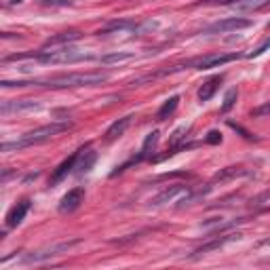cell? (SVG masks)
Returning a JSON list of instances; mask_svg holds the SVG:
<instances>
[{"instance_id":"obj_1","label":"cell","mask_w":270,"mask_h":270,"mask_svg":"<svg viewBox=\"0 0 270 270\" xmlns=\"http://www.w3.org/2000/svg\"><path fill=\"white\" fill-rule=\"evenodd\" d=\"M108 81L106 74L97 72H72V74H59L47 81H32L36 87H51V89H78V87H97Z\"/></svg>"},{"instance_id":"obj_2","label":"cell","mask_w":270,"mask_h":270,"mask_svg":"<svg viewBox=\"0 0 270 270\" xmlns=\"http://www.w3.org/2000/svg\"><path fill=\"white\" fill-rule=\"evenodd\" d=\"M68 127H70L68 123H51V125L38 127V129H34V131L24 133L19 139H15V142H5L3 152H13V150H24V148H30V146H38L43 142H49L53 135L66 131Z\"/></svg>"},{"instance_id":"obj_3","label":"cell","mask_w":270,"mask_h":270,"mask_svg":"<svg viewBox=\"0 0 270 270\" xmlns=\"http://www.w3.org/2000/svg\"><path fill=\"white\" fill-rule=\"evenodd\" d=\"M34 59L41 64H51V66H59V64H76V62H91L95 59L91 53H85L81 49H72V47H64L59 51H41L34 53Z\"/></svg>"},{"instance_id":"obj_4","label":"cell","mask_w":270,"mask_h":270,"mask_svg":"<svg viewBox=\"0 0 270 270\" xmlns=\"http://www.w3.org/2000/svg\"><path fill=\"white\" fill-rule=\"evenodd\" d=\"M238 59L236 53H217V55H205V57H198V59H192V62H186L182 66H175L171 72H177L182 68H194V70H211V68H219L228 62H234ZM169 72V74H171Z\"/></svg>"},{"instance_id":"obj_5","label":"cell","mask_w":270,"mask_h":270,"mask_svg":"<svg viewBox=\"0 0 270 270\" xmlns=\"http://www.w3.org/2000/svg\"><path fill=\"white\" fill-rule=\"evenodd\" d=\"M251 26V19H245V17H228L222 19V22H215L211 26L203 28L201 34H226V32H236V30H245Z\"/></svg>"},{"instance_id":"obj_6","label":"cell","mask_w":270,"mask_h":270,"mask_svg":"<svg viewBox=\"0 0 270 270\" xmlns=\"http://www.w3.org/2000/svg\"><path fill=\"white\" fill-rule=\"evenodd\" d=\"M74 245H78V241H68V243H57V245H51V247H45L41 251H32L24 257V264H38V262H47L64 251H70Z\"/></svg>"},{"instance_id":"obj_7","label":"cell","mask_w":270,"mask_h":270,"mask_svg":"<svg viewBox=\"0 0 270 270\" xmlns=\"http://www.w3.org/2000/svg\"><path fill=\"white\" fill-rule=\"evenodd\" d=\"M85 201V188H72L68 190V192L62 196V201H59V213H72L76 211L78 207L83 205Z\"/></svg>"},{"instance_id":"obj_8","label":"cell","mask_w":270,"mask_h":270,"mask_svg":"<svg viewBox=\"0 0 270 270\" xmlns=\"http://www.w3.org/2000/svg\"><path fill=\"white\" fill-rule=\"evenodd\" d=\"M81 152H83V148H81V150H76L74 154H70V156L66 158V161H64V163L59 165V167L55 169V171H53L51 179H49V184H51V186H55V184H59V182H62V179H64L68 173H72L74 169H76V163H78V156H81Z\"/></svg>"},{"instance_id":"obj_9","label":"cell","mask_w":270,"mask_h":270,"mask_svg":"<svg viewBox=\"0 0 270 270\" xmlns=\"http://www.w3.org/2000/svg\"><path fill=\"white\" fill-rule=\"evenodd\" d=\"M36 108L38 102H34V99H7L0 106V112H3V116H9V114L26 112V110H36Z\"/></svg>"},{"instance_id":"obj_10","label":"cell","mask_w":270,"mask_h":270,"mask_svg":"<svg viewBox=\"0 0 270 270\" xmlns=\"http://www.w3.org/2000/svg\"><path fill=\"white\" fill-rule=\"evenodd\" d=\"M186 192H188V188L182 186V184L169 186V188L163 190V192H158L154 198H150V205H152V207H161V205H165V203H173L177 194H186Z\"/></svg>"},{"instance_id":"obj_11","label":"cell","mask_w":270,"mask_h":270,"mask_svg":"<svg viewBox=\"0 0 270 270\" xmlns=\"http://www.w3.org/2000/svg\"><path fill=\"white\" fill-rule=\"evenodd\" d=\"M28 211H30V198H24V201H19V203L11 209V211H9V215H7V226H9V228H17V226L26 219Z\"/></svg>"},{"instance_id":"obj_12","label":"cell","mask_w":270,"mask_h":270,"mask_svg":"<svg viewBox=\"0 0 270 270\" xmlns=\"http://www.w3.org/2000/svg\"><path fill=\"white\" fill-rule=\"evenodd\" d=\"M144 26H139L131 19H118V22H112L108 24L106 28H102L97 34H112V32H139Z\"/></svg>"},{"instance_id":"obj_13","label":"cell","mask_w":270,"mask_h":270,"mask_svg":"<svg viewBox=\"0 0 270 270\" xmlns=\"http://www.w3.org/2000/svg\"><path fill=\"white\" fill-rule=\"evenodd\" d=\"M83 34L78 32V30H70V32H62V34H55L51 38H47L45 41V49L47 47H57V45H70V43H74L78 41Z\"/></svg>"},{"instance_id":"obj_14","label":"cell","mask_w":270,"mask_h":270,"mask_svg":"<svg viewBox=\"0 0 270 270\" xmlns=\"http://www.w3.org/2000/svg\"><path fill=\"white\" fill-rule=\"evenodd\" d=\"M131 118H133V116H123V118H118L116 123L110 125L108 131H106V142H114L116 137H121V135L127 131V127L131 125Z\"/></svg>"},{"instance_id":"obj_15","label":"cell","mask_w":270,"mask_h":270,"mask_svg":"<svg viewBox=\"0 0 270 270\" xmlns=\"http://www.w3.org/2000/svg\"><path fill=\"white\" fill-rule=\"evenodd\" d=\"M222 81H224L222 76H213V78H209V81H205L201 85V89H198V99H201V102H209V99L215 95L217 87L222 85Z\"/></svg>"},{"instance_id":"obj_16","label":"cell","mask_w":270,"mask_h":270,"mask_svg":"<svg viewBox=\"0 0 270 270\" xmlns=\"http://www.w3.org/2000/svg\"><path fill=\"white\" fill-rule=\"evenodd\" d=\"M95 161H97V152H93V150L85 152V146H83V152H81V156H78V163H76L78 173H89L93 169Z\"/></svg>"},{"instance_id":"obj_17","label":"cell","mask_w":270,"mask_h":270,"mask_svg":"<svg viewBox=\"0 0 270 270\" xmlns=\"http://www.w3.org/2000/svg\"><path fill=\"white\" fill-rule=\"evenodd\" d=\"M177 106H179V95H173V97H169L167 102L161 106V110L156 112V121H167L169 116H171L175 110H177Z\"/></svg>"},{"instance_id":"obj_18","label":"cell","mask_w":270,"mask_h":270,"mask_svg":"<svg viewBox=\"0 0 270 270\" xmlns=\"http://www.w3.org/2000/svg\"><path fill=\"white\" fill-rule=\"evenodd\" d=\"M234 236H238V234H226L224 238H215V241L207 243V245H203V247H198L196 251H194V255H203V253H207V251H213V249H219L222 245H226L228 241H232Z\"/></svg>"},{"instance_id":"obj_19","label":"cell","mask_w":270,"mask_h":270,"mask_svg":"<svg viewBox=\"0 0 270 270\" xmlns=\"http://www.w3.org/2000/svg\"><path fill=\"white\" fill-rule=\"evenodd\" d=\"M135 53H127V51H118V53H110V55H102L99 62L102 64H121V62H127V59H133Z\"/></svg>"},{"instance_id":"obj_20","label":"cell","mask_w":270,"mask_h":270,"mask_svg":"<svg viewBox=\"0 0 270 270\" xmlns=\"http://www.w3.org/2000/svg\"><path fill=\"white\" fill-rule=\"evenodd\" d=\"M236 175H247V171L243 167H226L222 169L219 173H215L213 182H224V179H230V177H236Z\"/></svg>"},{"instance_id":"obj_21","label":"cell","mask_w":270,"mask_h":270,"mask_svg":"<svg viewBox=\"0 0 270 270\" xmlns=\"http://www.w3.org/2000/svg\"><path fill=\"white\" fill-rule=\"evenodd\" d=\"M266 7H270V0H247V3L236 5V9H241V11H259Z\"/></svg>"},{"instance_id":"obj_22","label":"cell","mask_w":270,"mask_h":270,"mask_svg":"<svg viewBox=\"0 0 270 270\" xmlns=\"http://www.w3.org/2000/svg\"><path fill=\"white\" fill-rule=\"evenodd\" d=\"M236 97H238V91H236V89H230V91L226 93V97H224L222 112H230V110L234 108V104H236Z\"/></svg>"},{"instance_id":"obj_23","label":"cell","mask_w":270,"mask_h":270,"mask_svg":"<svg viewBox=\"0 0 270 270\" xmlns=\"http://www.w3.org/2000/svg\"><path fill=\"white\" fill-rule=\"evenodd\" d=\"M268 114H270V102H266V104H262V106H257V108L251 110L253 118H262V116H268Z\"/></svg>"},{"instance_id":"obj_24","label":"cell","mask_w":270,"mask_h":270,"mask_svg":"<svg viewBox=\"0 0 270 270\" xmlns=\"http://www.w3.org/2000/svg\"><path fill=\"white\" fill-rule=\"evenodd\" d=\"M268 49H270V38H268V41H264L262 45H259V47L255 49V51H251V53H249L247 57H249V59H253V57H259V55H264V53L268 51Z\"/></svg>"},{"instance_id":"obj_25","label":"cell","mask_w":270,"mask_h":270,"mask_svg":"<svg viewBox=\"0 0 270 270\" xmlns=\"http://www.w3.org/2000/svg\"><path fill=\"white\" fill-rule=\"evenodd\" d=\"M43 7H72V0H41Z\"/></svg>"},{"instance_id":"obj_26","label":"cell","mask_w":270,"mask_h":270,"mask_svg":"<svg viewBox=\"0 0 270 270\" xmlns=\"http://www.w3.org/2000/svg\"><path fill=\"white\" fill-rule=\"evenodd\" d=\"M207 144H222V133L219 131H209L207 137H205Z\"/></svg>"},{"instance_id":"obj_27","label":"cell","mask_w":270,"mask_h":270,"mask_svg":"<svg viewBox=\"0 0 270 270\" xmlns=\"http://www.w3.org/2000/svg\"><path fill=\"white\" fill-rule=\"evenodd\" d=\"M207 5H238L243 0H205Z\"/></svg>"},{"instance_id":"obj_28","label":"cell","mask_w":270,"mask_h":270,"mask_svg":"<svg viewBox=\"0 0 270 270\" xmlns=\"http://www.w3.org/2000/svg\"><path fill=\"white\" fill-rule=\"evenodd\" d=\"M19 3H24V0H11V5H19Z\"/></svg>"},{"instance_id":"obj_29","label":"cell","mask_w":270,"mask_h":270,"mask_svg":"<svg viewBox=\"0 0 270 270\" xmlns=\"http://www.w3.org/2000/svg\"><path fill=\"white\" fill-rule=\"evenodd\" d=\"M268 28H270V26H268Z\"/></svg>"}]
</instances>
